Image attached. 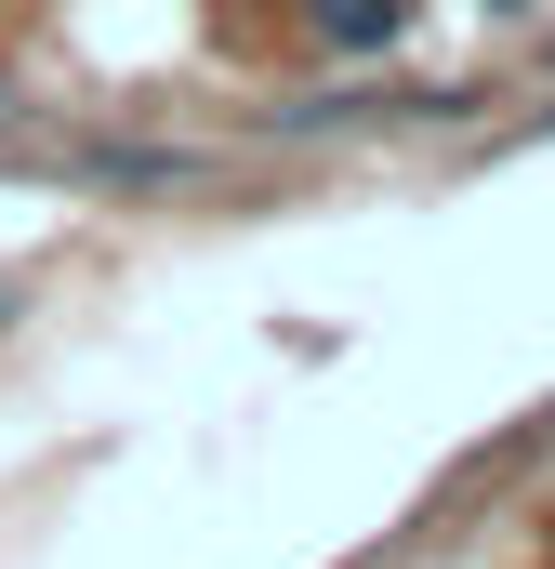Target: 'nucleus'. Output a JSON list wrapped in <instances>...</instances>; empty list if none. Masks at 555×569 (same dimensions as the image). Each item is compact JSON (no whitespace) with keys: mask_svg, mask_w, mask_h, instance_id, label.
<instances>
[{"mask_svg":"<svg viewBox=\"0 0 555 569\" xmlns=\"http://www.w3.org/2000/svg\"><path fill=\"white\" fill-rule=\"evenodd\" d=\"M304 27H317L331 53H371V40H397V27H411V0H304Z\"/></svg>","mask_w":555,"mask_h":569,"instance_id":"obj_1","label":"nucleus"}]
</instances>
